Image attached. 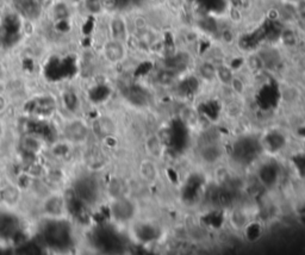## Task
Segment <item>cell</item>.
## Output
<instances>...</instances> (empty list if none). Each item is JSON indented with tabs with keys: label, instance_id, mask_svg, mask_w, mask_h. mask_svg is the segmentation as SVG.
I'll list each match as a JSON object with an SVG mask.
<instances>
[{
	"label": "cell",
	"instance_id": "1",
	"mask_svg": "<svg viewBox=\"0 0 305 255\" xmlns=\"http://www.w3.org/2000/svg\"><path fill=\"white\" fill-rule=\"evenodd\" d=\"M44 237L47 243L53 247H66L69 242V228L67 224L61 223L60 221L48 224L44 230Z\"/></svg>",
	"mask_w": 305,
	"mask_h": 255
},
{
	"label": "cell",
	"instance_id": "2",
	"mask_svg": "<svg viewBox=\"0 0 305 255\" xmlns=\"http://www.w3.org/2000/svg\"><path fill=\"white\" fill-rule=\"evenodd\" d=\"M134 211L135 209L131 201L122 197L116 198V200L112 201L111 206H110V212H111L112 217L120 222H126V221L131 220L135 214Z\"/></svg>",
	"mask_w": 305,
	"mask_h": 255
},
{
	"label": "cell",
	"instance_id": "3",
	"mask_svg": "<svg viewBox=\"0 0 305 255\" xmlns=\"http://www.w3.org/2000/svg\"><path fill=\"white\" fill-rule=\"evenodd\" d=\"M104 56L109 62L120 63L122 62L126 55L125 43L116 40H110L104 44Z\"/></svg>",
	"mask_w": 305,
	"mask_h": 255
},
{
	"label": "cell",
	"instance_id": "4",
	"mask_svg": "<svg viewBox=\"0 0 305 255\" xmlns=\"http://www.w3.org/2000/svg\"><path fill=\"white\" fill-rule=\"evenodd\" d=\"M66 137L69 141L79 143L83 142L89 136V128L81 120H73L66 127Z\"/></svg>",
	"mask_w": 305,
	"mask_h": 255
},
{
	"label": "cell",
	"instance_id": "5",
	"mask_svg": "<svg viewBox=\"0 0 305 255\" xmlns=\"http://www.w3.org/2000/svg\"><path fill=\"white\" fill-rule=\"evenodd\" d=\"M110 33H111L112 40L120 41L125 43L129 38V30L126 22L124 21L122 17L117 16L114 17L110 22Z\"/></svg>",
	"mask_w": 305,
	"mask_h": 255
},
{
	"label": "cell",
	"instance_id": "6",
	"mask_svg": "<svg viewBox=\"0 0 305 255\" xmlns=\"http://www.w3.org/2000/svg\"><path fill=\"white\" fill-rule=\"evenodd\" d=\"M285 143H286V140L282 134L278 131H270L267 135H265L264 141L261 142V147L268 153L274 154L281 150Z\"/></svg>",
	"mask_w": 305,
	"mask_h": 255
},
{
	"label": "cell",
	"instance_id": "7",
	"mask_svg": "<svg viewBox=\"0 0 305 255\" xmlns=\"http://www.w3.org/2000/svg\"><path fill=\"white\" fill-rule=\"evenodd\" d=\"M19 231V221L15 216L0 214V237H12Z\"/></svg>",
	"mask_w": 305,
	"mask_h": 255
},
{
	"label": "cell",
	"instance_id": "8",
	"mask_svg": "<svg viewBox=\"0 0 305 255\" xmlns=\"http://www.w3.org/2000/svg\"><path fill=\"white\" fill-rule=\"evenodd\" d=\"M76 197L79 200H83L85 203H90L95 198L97 191H95V184L90 180H83L76 185V189L74 190Z\"/></svg>",
	"mask_w": 305,
	"mask_h": 255
},
{
	"label": "cell",
	"instance_id": "9",
	"mask_svg": "<svg viewBox=\"0 0 305 255\" xmlns=\"http://www.w3.org/2000/svg\"><path fill=\"white\" fill-rule=\"evenodd\" d=\"M64 200L59 196H52L44 201V211L52 217H60L63 214Z\"/></svg>",
	"mask_w": 305,
	"mask_h": 255
},
{
	"label": "cell",
	"instance_id": "10",
	"mask_svg": "<svg viewBox=\"0 0 305 255\" xmlns=\"http://www.w3.org/2000/svg\"><path fill=\"white\" fill-rule=\"evenodd\" d=\"M135 234H136V237L141 242H151V241L155 240L159 236L157 229L148 223H142L137 226L136 229H135Z\"/></svg>",
	"mask_w": 305,
	"mask_h": 255
},
{
	"label": "cell",
	"instance_id": "11",
	"mask_svg": "<svg viewBox=\"0 0 305 255\" xmlns=\"http://www.w3.org/2000/svg\"><path fill=\"white\" fill-rule=\"evenodd\" d=\"M249 221V216L247 215V212L244 209L233 210L230 212V216H229V222L236 230H244Z\"/></svg>",
	"mask_w": 305,
	"mask_h": 255
},
{
	"label": "cell",
	"instance_id": "12",
	"mask_svg": "<svg viewBox=\"0 0 305 255\" xmlns=\"http://www.w3.org/2000/svg\"><path fill=\"white\" fill-rule=\"evenodd\" d=\"M244 236L249 242H256L264 234V226L259 221H249L244 229Z\"/></svg>",
	"mask_w": 305,
	"mask_h": 255
},
{
	"label": "cell",
	"instance_id": "13",
	"mask_svg": "<svg viewBox=\"0 0 305 255\" xmlns=\"http://www.w3.org/2000/svg\"><path fill=\"white\" fill-rule=\"evenodd\" d=\"M0 198H1V200L4 201L5 204H7V205H16L19 199H21V191H19L16 186L10 185V186L4 187V189L1 190Z\"/></svg>",
	"mask_w": 305,
	"mask_h": 255
},
{
	"label": "cell",
	"instance_id": "14",
	"mask_svg": "<svg viewBox=\"0 0 305 255\" xmlns=\"http://www.w3.org/2000/svg\"><path fill=\"white\" fill-rule=\"evenodd\" d=\"M54 110V100L49 97L38 98L35 102L32 111L37 114H49Z\"/></svg>",
	"mask_w": 305,
	"mask_h": 255
},
{
	"label": "cell",
	"instance_id": "15",
	"mask_svg": "<svg viewBox=\"0 0 305 255\" xmlns=\"http://www.w3.org/2000/svg\"><path fill=\"white\" fill-rule=\"evenodd\" d=\"M115 125L109 118H100L97 122H94V131H97V134L101 137H106L111 135L112 131H114Z\"/></svg>",
	"mask_w": 305,
	"mask_h": 255
},
{
	"label": "cell",
	"instance_id": "16",
	"mask_svg": "<svg viewBox=\"0 0 305 255\" xmlns=\"http://www.w3.org/2000/svg\"><path fill=\"white\" fill-rule=\"evenodd\" d=\"M163 144L162 141L160 140L159 135L157 136H152L149 137V140L147 141V150L148 153L152 156H156V158H160L161 154H162L163 150Z\"/></svg>",
	"mask_w": 305,
	"mask_h": 255
},
{
	"label": "cell",
	"instance_id": "17",
	"mask_svg": "<svg viewBox=\"0 0 305 255\" xmlns=\"http://www.w3.org/2000/svg\"><path fill=\"white\" fill-rule=\"evenodd\" d=\"M53 16L56 22L68 21L70 16V11L68 5L64 2H56L53 6Z\"/></svg>",
	"mask_w": 305,
	"mask_h": 255
},
{
	"label": "cell",
	"instance_id": "18",
	"mask_svg": "<svg viewBox=\"0 0 305 255\" xmlns=\"http://www.w3.org/2000/svg\"><path fill=\"white\" fill-rule=\"evenodd\" d=\"M234 77H235V72L231 69L230 66H225V64H223V66L217 67L216 79L221 81L222 84H225V85H230L231 80H233Z\"/></svg>",
	"mask_w": 305,
	"mask_h": 255
},
{
	"label": "cell",
	"instance_id": "19",
	"mask_svg": "<svg viewBox=\"0 0 305 255\" xmlns=\"http://www.w3.org/2000/svg\"><path fill=\"white\" fill-rule=\"evenodd\" d=\"M141 175H142L146 180H155L157 176V170L154 162L143 161L142 165H141Z\"/></svg>",
	"mask_w": 305,
	"mask_h": 255
},
{
	"label": "cell",
	"instance_id": "20",
	"mask_svg": "<svg viewBox=\"0 0 305 255\" xmlns=\"http://www.w3.org/2000/svg\"><path fill=\"white\" fill-rule=\"evenodd\" d=\"M216 69L217 67L211 62H203L199 67L200 77L204 80L211 81L216 79Z\"/></svg>",
	"mask_w": 305,
	"mask_h": 255
},
{
	"label": "cell",
	"instance_id": "21",
	"mask_svg": "<svg viewBox=\"0 0 305 255\" xmlns=\"http://www.w3.org/2000/svg\"><path fill=\"white\" fill-rule=\"evenodd\" d=\"M279 40L284 46L293 47L297 43V35L292 29H282L279 33Z\"/></svg>",
	"mask_w": 305,
	"mask_h": 255
},
{
	"label": "cell",
	"instance_id": "22",
	"mask_svg": "<svg viewBox=\"0 0 305 255\" xmlns=\"http://www.w3.org/2000/svg\"><path fill=\"white\" fill-rule=\"evenodd\" d=\"M182 120L186 127H196L198 124V114L192 109H186L182 113Z\"/></svg>",
	"mask_w": 305,
	"mask_h": 255
},
{
	"label": "cell",
	"instance_id": "23",
	"mask_svg": "<svg viewBox=\"0 0 305 255\" xmlns=\"http://www.w3.org/2000/svg\"><path fill=\"white\" fill-rule=\"evenodd\" d=\"M84 6L91 15H99L104 10V0H85Z\"/></svg>",
	"mask_w": 305,
	"mask_h": 255
},
{
	"label": "cell",
	"instance_id": "24",
	"mask_svg": "<svg viewBox=\"0 0 305 255\" xmlns=\"http://www.w3.org/2000/svg\"><path fill=\"white\" fill-rule=\"evenodd\" d=\"M63 100H64V105L67 106L68 110L74 111L78 109V104H79L78 96H76L75 93H73V92H67V93L64 94Z\"/></svg>",
	"mask_w": 305,
	"mask_h": 255
},
{
	"label": "cell",
	"instance_id": "25",
	"mask_svg": "<svg viewBox=\"0 0 305 255\" xmlns=\"http://www.w3.org/2000/svg\"><path fill=\"white\" fill-rule=\"evenodd\" d=\"M248 66L252 68V71H260L264 66V60L262 57H260L258 55L250 56V58L248 60Z\"/></svg>",
	"mask_w": 305,
	"mask_h": 255
},
{
	"label": "cell",
	"instance_id": "26",
	"mask_svg": "<svg viewBox=\"0 0 305 255\" xmlns=\"http://www.w3.org/2000/svg\"><path fill=\"white\" fill-rule=\"evenodd\" d=\"M230 85H231V87H233V89L236 92L237 94L244 93V81H242L241 79H239V78L234 77V78H233V80H231Z\"/></svg>",
	"mask_w": 305,
	"mask_h": 255
},
{
	"label": "cell",
	"instance_id": "27",
	"mask_svg": "<svg viewBox=\"0 0 305 255\" xmlns=\"http://www.w3.org/2000/svg\"><path fill=\"white\" fill-rule=\"evenodd\" d=\"M221 37H222V41L227 44L233 43L234 40H235V35H234V32L229 29L223 30L221 33Z\"/></svg>",
	"mask_w": 305,
	"mask_h": 255
},
{
	"label": "cell",
	"instance_id": "28",
	"mask_svg": "<svg viewBox=\"0 0 305 255\" xmlns=\"http://www.w3.org/2000/svg\"><path fill=\"white\" fill-rule=\"evenodd\" d=\"M134 24H135V28H136L137 31H140V30H143V29H146V28H148V23H147V19L145 18V17H142V16H138L137 18L135 19Z\"/></svg>",
	"mask_w": 305,
	"mask_h": 255
},
{
	"label": "cell",
	"instance_id": "29",
	"mask_svg": "<svg viewBox=\"0 0 305 255\" xmlns=\"http://www.w3.org/2000/svg\"><path fill=\"white\" fill-rule=\"evenodd\" d=\"M297 12L298 15L305 21V0H301L297 5Z\"/></svg>",
	"mask_w": 305,
	"mask_h": 255
},
{
	"label": "cell",
	"instance_id": "30",
	"mask_svg": "<svg viewBox=\"0 0 305 255\" xmlns=\"http://www.w3.org/2000/svg\"><path fill=\"white\" fill-rule=\"evenodd\" d=\"M50 1H52V0H37L38 4L41 5H49Z\"/></svg>",
	"mask_w": 305,
	"mask_h": 255
}]
</instances>
